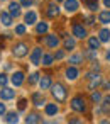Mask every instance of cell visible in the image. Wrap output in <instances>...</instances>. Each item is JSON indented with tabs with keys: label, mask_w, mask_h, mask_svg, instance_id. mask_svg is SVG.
Instances as JSON below:
<instances>
[{
	"label": "cell",
	"mask_w": 110,
	"mask_h": 124,
	"mask_svg": "<svg viewBox=\"0 0 110 124\" xmlns=\"http://www.w3.org/2000/svg\"><path fill=\"white\" fill-rule=\"evenodd\" d=\"M37 82H39V73L29 75V83H31V85H34V83H37Z\"/></svg>",
	"instance_id": "obj_32"
},
{
	"label": "cell",
	"mask_w": 110,
	"mask_h": 124,
	"mask_svg": "<svg viewBox=\"0 0 110 124\" xmlns=\"http://www.w3.org/2000/svg\"><path fill=\"white\" fill-rule=\"evenodd\" d=\"M107 60L110 61V51H107Z\"/></svg>",
	"instance_id": "obj_42"
},
{
	"label": "cell",
	"mask_w": 110,
	"mask_h": 124,
	"mask_svg": "<svg viewBox=\"0 0 110 124\" xmlns=\"http://www.w3.org/2000/svg\"><path fill=\"white\" fill-rule=\"evenodd\" d=\"M32 102H34V105H42L44 104V97H42V93H39V92H36V93H32Z\"/></svg>",
	"instance_id": "obj_16"
},
{
	"label": "cell",
	"mask_w": 110,
	"mask_h": 124,
	"mask_svg": "<svg viewBox=\"0 0 110 124\" xmlns=\"http://www.w3.org/2000/svg\"><path fill=\"white\" fill-rule=\"evenodd\" d=\"M86 7L90 10H96L98 9V0H86Z\"/></svg>",
	"instance_id": "obj_28"
},
{
	"label": "cell",
	"mask_w": 110,
	"mask_h": 124,
	"mask_svg": "<svg viewBox=\"0 0 110 124\" xmlns=\"http://www.w3.org/2000/svg\"><path fill=\"white\" fill-rule=\"evenodd\" d=\"M86 58H88L90 61H95V60H96V49H91V48H90V49L86 51Z\"/></svg>",
	"instance_id": "obj_29"
},
{
	"label": "cell",
	"mask_w": 110,
	"mask_h": 124,
	"mask_svg": "<svg viewBox=\"0 0 110 124\" xmlns=\"http://www.w3.org/2000/svg\"><path fill=\"white\" fill-rule=\"evenodd\" d=\"M27 53H29V49H27V44H26V43H19V44H15L14 49H12V54H14L15 58H24Z\"/></svg>",
	"instance_id": "obj_3"
},
{
	"label": "cell",
	"mask_w": 110,
	"mask_h": 124,
	"mask_svg": "<svg viewBox=\"0 0 110 124\" xmlns=\"http://www.w3.org/2000/svg\"><path fill=\"white\" fill-rule=\"evenodd\" d=\"M22 82H24V73H22V71H15V73L12 75V83H14L15 87H21Z\"/></svg>",
	"instance_id": "obj_11"
},
{
	"label": "cell",
	"mask_w": 110,
	"mask_h": 124,
	"mask_svg": "<svg viewBox=\"0 0 110 124\" xmlns=\"http://www.w3.org/2000/svg\"><path fill=\"white\" fill-rule=\"evenodd\" d=\"M81 61H83V56H81V54H73V56L69 58V63H71L73 66H75V65H80Z\"/></svg>",
	"instance_id": "obj_25"
},
{
	"label": "cell",
	"mask_w": 110,
	"mask_h": 124,
	"mask_svg": "<svg viewBox=\"0 0 110 124\" xmlns=\"http://www.w3.org/2000/svg\"><path fill=\"white\" fill-rule=\"evenodd\" d=\"M73 34H75L76 38L83 39V38H86V29H85L83 26H80V24H75V26H73Z\"/></svg>",
	"instance_id": "obj_9"
},
{
	"label": "cell",
	"mask_w": 110,
	"mask_h": 124,
	"mask_svg": "<svg viewBox=\"0 0 110 124\" xmlns=\"http://www.w3.org/2000/svg\"><path fill=\"white\" fill-rule=\"evenodd\" d=\"M41 60H42V49L41 48H36L31 54V63L32 65H41Z\"/></svg>",
	"instance_id": "obj_4"
},
{
	"label": "cell",
	"mask_w": 110,
	"mask_h": 124,
	"mask_svg": "<svg viewBox=\"0 0 110 124\" xmlns=\"http://www.w3.org/2000/svg\"><path fill=\"white\" fill-rule=\"evenodd\" d=\"M4 114H5V105L0 104V116H4Z\"/></svg>",
	"instance_id": "obj_39"
},
{
	"label": "cell",
	"mask_w": 110,
	"mask_h": 124,
	"mask_svg": "<svg viewBox=\"0 0 110 124\" xmlns=\"http://www.w3.org/2000/svg\"><path fill=\"white\" fill-rule=\"evenodd\" d=\"M7 82H9L7 75H5V73H0V87H5V85H7Z\"/></svg>",
	"instance_id": "obj_33"
},
{
	"label": "cell",
	"mask_w": 110,
	"mask_h": 124,
	"mask_svg": "<svg viewBox=\"0 0 110 124\" xmlns=\"http://www.w3.org/2000/svg\"><path fill=\"white\" fill-rule=\"evenodd\" d=\"M71 109L76 110V112H85L86 110V104H85V99L81 95H76L73 100H71Z\"/></svg>",
	"instance_id": "obj_2"
},
{
	"label": "cell",
	"mask_w": 110,
	"mask_h": 124,
	"mask_svg": "<svg viewBox=\"0 0 110 124\" xmlns=\"http://www.w3.org/2000/svg\"><path fill=\"white\" fill-rule=\"evenodd\" d=\"M98 19H100V22H103V24H110V10H103V12H100Z\"/></svg>",
	"instance_id": "obj_18"
},
{
	"label": "cell",
	"mask_w": 110,
	"mask_h": 124,
	"mask_svg": "<svg viewBox=\"0 0 110 124\" xmlns=\"http://www.w3.org/2000/svg\"><path fill=\"white\" fill-rule=\"evenodd\" d=\"M102 110H103L105 114H108V112H110V95L103 99V107H102Z\"/></svg>",
	"instance_id": "obj_26"
},
{
	"label": "cell",
	"mask_w": 110,
	"mask_h": 124,
	"mask_svg": "<svg viewBox=\"0 0 110 124\" xmlns=\"http://www.w3.org/2000/svg\"><path fill=\"white\" fill-rule=\"evenodd\" d=\"M53 61H54V56H53V54H44V58H42V65L49 66V65H53Z\"/></svg>",
	"instance_id": "obj_27"
},
{
	"label": "cell",
	"mask_w": 110,
	"mask_h": 124,
	"mask_svg": "<svg viewBox=\"0 0 110 124\" xmlns=\"http://www.w3.org/2000/svg\"><path fill=\"white\" fill-rule=\"evenodd\" d=\"M100 43H102V41H100L98 38H90V39H88V46H90L91 49H98V48H100Z\"/></svg>",
	"instance_id": "obj_20"
},
{
	"label": "cell",
	"mask_w": 110,
	"mask_h": 124,
	"mask_svg": "<svg viewBox=\"0 0 110 124\" xmlns=\"http://www.w3.org/2000/svg\"><path fill=\"white\" fill-rule=\"evenodd\" d=\"M103 4H105V7H110V0H103Z\"/></svg>",
	"instance_id": "obj_41"
},
{
	"label": "cell",
	"mask_w": 110,
	"mask_h": 124,
	"mask_svg": "<svg viewBox=\"0 0 110 124\" xmlns=\"http://www.w3.org/2000/svg\"><path fill=\"white\" fill-rule=\"evenodd\" d=\"M42 119H41V116H37V114H31L29 117H26V122L27 124H32V122H41Z\"/></svg>",
	"instance_id": "obj_24"
},
{
	"label": "cell",
	"mask_w": 110,
	"mask_h": 124,
	"mask_svg": "<svg viewBox=\"0 0 110 124\" xmlns=\"http://www.w3.org/2000/svg\"><path fill=\"white\" fill-rule=\"evenodd\" d=\"M86 24H88V26H93V24H95V19H93L91 16H88V17H86Z\"/></svg>",
	"instance_id": "obj_37"
},
{
	"label": "cell",
	"mask_w": 110,
	"mask_h": 124,
	"mask_svg": "<svg viewBox=\"0 0 110 124\" xmlns=\"http://www.w3.org/2000/svg\"><path fill=\"white\" fill-rule=\"evenodd\" d=\"M100 100H102V93H100V92H91V102L98 104Z\"/></svg>",
	"instance_id": "obj_31"
},
{
	"label": "cell",
	"mask_w": 110,
	"mask_h": 124,
	"mask_svg": "<svg viewBox=\"0 0 110 124\" xmlns=\"http://www.w3.org/2000/svg\"><path fill=\"white\" fill-rule=\"evenodd\" d=\"M98 39H100L102 43H108V41H110V31H108V29H102Z\"/></svg>",
	"instance_id": "obj_17"
},
{
	"label": "cell",
	"mask_w": 110,
	"mask_h": 124,
	"mask_svg": "<svg viewBox=\"0 0 110 124\" xmlns=\"http://www.w3.org/2000/svg\"><path fill=\"white\" fill-rule=\"evenodd\" d=\"M21 5L22 7H31L32 5V0H21Z\"/></svg>",
	"instance_id": "obj_36"
},
{
	"label": "cell",
	"mask_w": 110,
	"mask_h": 124,
	"mask_svg": "<svg viewBox=\"0 0 110 124\" xmlns=\"http://www.w3.org/2000/svg\"><path fill=\"white\" fill-rule=\"evenodd\" d=\"M19 121V116H17V112H9L7 116H5V122H9V124H12V122H17Z\"/></svg>",
	"instance_id": "obj_21"
},
{
	"label": "cell",
	"mask_w": 110,
	"mask_h": 124,
	"mask_svg": "<svg viewBox=\"0 0 110 124\" xmlns=\"http://www.w3.org/2000/svg\"><path fill=\"white\" fill-rule=\"evenodd\" d=\"M53 97L58 102H64L66 100V88H64V85H61V83L53 85Z\"/></svg>",
	"instance_id": "obj_1"
},
{
	"label": "cell",
	"mask_w": 110,
	"mask_h": 124,
	"mask_svg": "<svg viewBox=\"0 0 110 124\" xmlns=\"http://www.w3.org/2000/svg\"><path fill=\"white\" fill-rule=\"evenodd\" d=\"M2 48H4V38L0 36V49H2Z\"/></svg>",
	"instance_id": "obj_40"
},
{
	"label": "cell",
	"mask_w": 110,
	"mask_h": 124,
	"mask_svg": "<svg viewBox=\"0 0 110 124\" xmlns=\"http://www.w3.org/2000/svg\"><path fill=\"white\" fill-rule=\"evenodd\" d=\"M26 104H27V100H26V99H21V100H19V109L24 110V109H26Z\"/></svg>",
	"instance_id": "obj_35"
},
{
	"label": "cell",
	"mask_w": 110,
	"mask_h": 124,
	"mask_svg": "<svg viewBox=\"0 0 110 124\" xmlns=\"http://www.w3.org/2000/svg\"><path fill=\"white\" fill-rule=\"evenodd\" d=\"M63 56H64V53H63V51H58V53L54 54V58H56V60H61Z\"/></svg>",
	"instance_id": "obj_38"
},
{
	"label": "cell",
	"mask_w": 110,
	"mask_h": 124,
	"mask_svg": "<svg viewBox=\"0 0 110 124\" xmlns=\"http://www.w3.org/2000/svg\"><path fill=\"white\" fill-rule=\"evenodd\" d=\"M15 32H17L19 36L26 34V26H22V24H21V26H17V27H15Z\"/></svg>",
	"instance_id": "obj_34"
},
{
	"label": "cell",
	"mask_w": 110,
	"mask_h": 124,
	"mask_svg": "<svg viewBox=\"0 0 110 124\" xmlns=\"http://www.w3.org/2000/svg\"><path fill=\"white\" fill-rule=\"evenodd\" d=\"M76 77H78V70H76L75 66H69V68L66 70V78H68V80H76Z\"/></svg>",
	"instance_id": "obj_15"
},
{
	"label": "cell",
	"mask_w": 110,
	"mask_h": 124,
	"mask_svg": "<svg viewBox=\"0 0 110 124\" xmlns=\"http://www.w3.org/2000/svg\"><path fill=\"white\" fill-rule=\"evenodd\" d=\"M64 10L69 12V14L76 12L78 10V2L76 0H64Z\"/></svg>",
	"instance_id": "obj_8"
},
{
	"label": "cell",
	"mask_w": 110,
	"mask_h": 124,
	"mask_svg": "<svg viewBox=\"0 0 110 124\" xmlns=\"http://www.w3.org/2000/svg\"><path fill=\"white\" fill-rule=\"evenodd\" d=\"M58 14H59V9H58V5H49V7H48V10H46V16H48L49 19H54V17H58Z\"/></svg>",
	"instance_id": "obj_13"
},
{
	"label": "cell",
	"mask_w": 110,
	"mask_h": 124,
	"mask_svg": "<svg viewBox=\"0 0 110 124\" xmlns=\"http://www.w3.org/2000/svg\"><path fill=\"white\" fill-rule=\"evenodd\" d=\"M21 4L19 2H10V5H9V14L12 16V17H17V16H21Z\"/></svg>",
	"instance_id": "obj_6"
},
{
	"label": "cell",
	"mask_w": 110,
	"mask_h": 124,
	"mask_svg": "<svg viewBox=\"0 0 110 124\" xmlns=\"http://www.w3.org/2000/svg\"><path fill=\"white\" fill-rule=\"evenodd\" d=\"M12 19H14V17H12L9 12H2V14H0V22H2L4 26H7V27L12 26Z\"/></svg>",
	"instance_id": "obj_12"
},
{
	"label": "cell",
	"mask_w": 110,
	"mask_h": 124,
	"mask_svg": "<svg viewBox=\"0 0 110 124\" xmlns=\"http://www.w3.org/2000/svg\"><path fill=\"white\" fill-rule=\"evenodd\" d=\"M36 31H37L39 34H44V32L48 31V24H46V22H41V24H37V27H36Z\"/></svg>",
	"instance_id": "obj_30"
},
{
	"label": "cell",
	"mask_w": 110,
	"mask_h": 124,
	"mask_svg": "<svg viewBox=\"0 0 110 124\" xmlns=\"http://www.w3.org/2000/svg\"><path fill=\"white\" fill-rule=\"evenodd\" d=\"M56 2H63V0H56Z\"/></svg>",
	"instance_id": "obj_43"
},
{
	"label": "cell",
	"mask_w": 110,
	"mask_h": 124,
	"mask_svg": "<svg viewBox=\"0 0 110 124\" xmlns=\"http://www.w3.org/2000/svg\"><path fill=\"white\" fill-rule=\"evenodd\" d=\"M39 85H41L42 90L49 88V87H51V77H42V78L39 80Z\"/></svg>",
	"instance_id": "obj_19"
},
{
	"label": "cell",
	"mask_w": 110,
	"mask_h": 124,
	"mask_svg": "<svg viewBox=\"0 0 110 124\" xmlns=\"http://www.w3.org/2000/svg\"><path fill=\"white\" fill-rule=\"evenodd\" d=\"M75 46H76V41L73 38H64V48L66 49H73Z\"/></svg>",
	"instance_id": "obj_23"
},
{
	"label": "cell",
	"mask_w": 110,
	"mask_h": 124,
	"mask_svg": "<svg viewBox=\"0 0 110 124\" xmlns=\"http://www.w3.org/2000/svg\"><path fill=\"white\" fill-rule=\"evenodd\" d=\"M2 2H4V0H2Z\"/></svg>",
	"instance_id": "obj_44"
},
{
	"label": "cell",
	"mask_w": 110,
	"mask_h": 124,
	"mask_svg": "<svg viewBox=\"0 0 110 124\" xmlns=\"http://www.w3.org/2000/svg\"><path fill=\"white\" fill-rule=\"evenodd\" d=\"M14 95H15V90H12V88L2 87V90H0V99L2 100H10V99H14Z\"/></svg>",
	"instance_id": "obj_5"
},
{
	"label": "cell",
	"mask_w": 110,
	"mask_h": 124,
	"mask_svg": "<svg viewBox=\"0 0 110 124\" xmlns=\"http://www.w3.org/2000/svg\"><path fill=\"white\" fill-rule=\"evenodd\" d=\"M44 43H46L49 48H58V44H59V38H58L56 34H49V36H46Z\"/></svg>",
	"instance_id": "obj_7"
},
{
	"label": "cell",
	"mask_w": 110,
	"mask_h": 124,
	"mask_svg": "<svg viewBox=\"0 0 110 124\" xmlns=\"http://www.w3.org/2000/svg\"><path fill=\"white\" fill-rule=\"evenodd\" d=\"M56 112H58V105L56 104H48L46 105V114L48 116H54Z\"/></svg>",
	"instance_id": "obj_22"
},
{
	"label": "cell",
	"mask_w": 110,
	"mask_h": 124,
	"mask_svg": "<svg viewBox=\"0 0 110 124\" xmlns=\"http://www.w3.org/2000/svg\"><path fill=\"white\" fill-rule=\"evenodd\" d=\"M88 80H90V83H88V87L90 88H95L96 85H100V82H102V77L100 75H93V73H88V77H86Z\"/></svg>",
	"instance_id": "obj_10"
},
{
	"label": "cell",
	"mask_w": 110,
	"mask_h": 124,
	"mask_svg": "<svg viewBox=\"0 0 110 124\" xmlns=\"http://www.w3.org/2000/svg\"><path fill=\"white\" fill-rule=\"evenodd\" d=\"M24 21H26V24H36V21H37V16H36V12H27L26 14V17H24Z\"/></svg>",
	"instance_id": "obj_14"
}]
</instances>
